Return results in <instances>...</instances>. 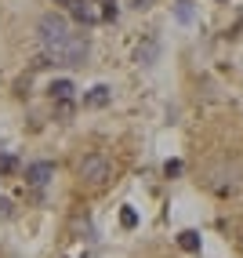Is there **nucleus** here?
<instances>
[{"label": "nucleus", "instance_id": "obj_1", "mask_svg": "<svg viewBox=\"0 0 243 258\" xmlns=\"http://www.w3.org/2000/svg\"><path fill=\"white\" fill-rule=\"evenodd\" d=\"M91 55V40H88V33H69V37L55 47V51H47V58L55 62V66H84Z\"/></svg>", "mask_w": 243, "mask_h": 258}, {"label": "nucleus", "instance_id": "obj_2", "mask_svg": "<svg viewBox=\"0 0 243 258\" xmlns=\"http://www.w3.org/2000/svg\"><path fill=\"white\" fill-rule=\"evenodd\" d=\"M76 175H80V185H88V189H102V185L113 178V164L102 157V153H91V157H84V160H80Z\"/></svg>", "mask_w": 243, "mask_h": 258}, {"label": "nucleus", "instance_id": "obj_3", "mask_svg": "<svg viewBox=\"0 0 243 258\" xmlns=\"http://www.w3.org/2000/svg\"><path fill=\"white\" fill-rule=\"evenodd\" d=\"M69 33H73V29H69V19L58 15V11H47L40 19V44H44V51H55Z\"/></svg>", "mask_w": 243, "mask_h": 258}, {"label": "nucleus", "instance_id": "obj_4", "mask_svg": "<svg viewBox=\"0 0 243 258\" xmlns=\"http://www.w3.org/2000/svg\"><path fill=\"white\" fill-rule=\"evenodd\" d=\"M51 178H55V164H51V160H37V164H29V167H26V182H29L33 189L47 185Z\"/></svg>", "mask_w": 243, "mask_h": 258}, {"label": "nucleus", "instance_id": "obj_5", "mask_svg": "<svg viewBox=\"0 0 243 258\" xmlns=\"http://www.w3.org/2000/svg\"><path fill=\"white\" fill-rule=\"evenodd\" d=\"M109 98H113V88H106V84H95V88L84 95V106H88V109H102V106H109Z\"/></svg>", "mask_w": 243, "mask_h": 258}, {"label": "nucleus", "instance_id": "obj_6", "mask_svg": "<svg viewBox=\"0 0 243 258\" xmlns=\"http://www.w3.org/2000/svg\"><path fill=\"white\" fill-rule=\"evenodd\" d=\"M156 58H160V44H156V40H142V44H138V51H134L138 66H156Z\"/></svg>", "mask_w": 243, "mask_h": 258}, {"label": "nucleus", "instance_id": "obj_7", "mask_svg": "<svg viewBox=\"0 0 243 258\" xmlns=\"http://www.w3.org/2000/svg\"><path fill=\"white\" fill-rule=\"evenodd\" d=\"M69 11H73L84 26H95V22H98V11L88 4V0H69Z\"/></svg>", "mask_w": 243, "mask_h": 258}, {"label": "nucleus", "instance_id": "obj_8", "mask_svg": "<svg viewBox=\"0 0 243 258\" xmlns=\"http://www.w3.org/2000/svg\"><path fill=\"white\" fill-rule=\"evenodd\" d=\"M178 247H182V251H189V254H196V251H200V233H196V229L178 233Z\"/></svg>", "mask_w": 243, "mask_h": 258}, {"label": "nucleus", "instance_id": "obj_9", "mask_svg": "<svg viewBox=\"0 0 243 258\" xmlns=\"http://www.w3.org/2000/svg\"><path fill=\"white\" fill-rule=\"evenodd\" d=\"M73 80H55L51 84V98H73Z\"/></svg>", "mask_w": 243, "mask_h": 258}, {"label": "nucleus", "instance_id": "obj_10", "mask_svg": "<svg viewBox=\"0 0 243 258\" xmlns=\"http://www.w3.org/2000/svg\"><path fill=\"white\" fill-rule=\"evenodd\" d=\"M175 15H178V22H193V4H189V0H178Z\"/></svg>", "mask_w": 243, "mask_h": 258}, {"label": "nucleus", "instance_id": "obj_11", "mask_svg": "<svg viewBox=\"0 0 243 258\" xmlns=\"http://www.w3.org/2000/svg\"><path fill=\"white\" fill-rule=\"evenodd\" d=\"M11 171H19V160L8 157V153H0V175H11Z\"/></svg>", "mask_w": 243, "mask_h": 258}, {"label": "nucleus", "instance_id": "obj_12", "mask_svg": "<svg viewBox=\"0 0 243 258\" xmlns=\"http://www.w3.org/2000/svg\"><path fill=\"white\" fill-rule=\"evenodd\" d=\"M55 102H58V106H55V116L58 120H65L69 113H73V102H69V98H55Z\"/></svg>", "mask_w": 243, "mask_h": 258}, {"label": "nucleus", "instance_id": "obj_13", "mask_svg": "<svg viewBox=\"0 0 243 258\" xmlns=\"http://www.w3.org/2000/svg\"><path fill=\"white\" fill-rule=\"evenodd\" d=\"M120 222H124V229H134V226H138V215H134V208H124V211H120Z\"/></svg>", "mask_w": 243, "mask_h": 258}, {"label": "nucleus", "instance_id": "obj_14", "mask_svg": "<svg viewBox=\"0 0 243 258\" xmlns=\"http://www.w3.org/2000/svg\"><path fill=\"white\" fill-rule=\"evenodd\" d=\"M164 175H167V178L182 175V160H167V164H164Z\"/></svg>", "mask_w": 243, "mask_h": 258}, {"label": "nucleus", "instance_id": "obj_15", "mask_svg": "<svg viewBox=\"0 0 243 258\" xmlns=\"http://www.w3.org/2000/svg\"><path fill=\"white\" fill-rule=\"evenodd\" d=\"M8 215H11V200L0 197V218H8Z\"/></svg>", "mask_w": 243, "mask_h": 258}, {"label": "nucleus", "instance_id": "obj_16", "mask_svg": "<svg viewBox=\"0 0 243 258\" xmlns=\"http://www.w3.org/2000/svg\"><path fill=\"white\" fill-rule=\"evenodd\" d=\"M134 8H149V0H134Z\"/></svg>", "mask_w": 243, "mask_h": 258}]
</instances>
